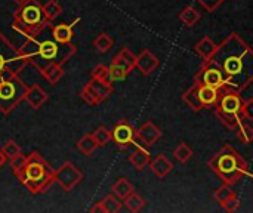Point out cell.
<instances>
[{
    "mask_svg": "<svg viewBox=\"0 0 253 213\" xmlns=\"http://www.w3.org/2000/svg\"><path fill=\"white\" fill-rule=\"evenodd\" d=\"M90 76H92V79H101V80H105V82L113 83V82L108 79V67L104 65V64H98V65L90 71Z\"/></svg>",
    "mask_w": 253,
    "mask_h": 213,
    "instance_id": "74e56055",
    "label": "cell"
},
{
    "mask_svg": "<svg viewBox=\"0 0 253 213\" xmlns=\"http://www.w3.org/2000/svg\"><path fill=\"white\" fill-rule=\"evenodd\" d=\"M132 73V68L122 61L117 55L113 58L110 67H108V79L111 82H117V80H125L129 74Z\"/></svg>",
    "mask_w": 253,
    "mask_h": 213,
    "instance_id": "e0dca14e",
    "label": "cell"
},
{
    "mask_svg": "<svg viewBox=\"0 0 253 213\" xmlns=\"http://www.w3.org/2000/svg\"><path fill=\"white\" fill-rule=\"evenodd\" d=\"M47 24H50V21L37 0H27L25 3L19 4L13 13V28L25 36L39 33Z\"/></svg>",
    "mask_w": 253,
    "mask_h": 213,
    "instance_id": "5b68a950",
    "label": "cell"
},
{
    "mask_svg": "<svg viewBox=\"0 0 253 213\" xmlns=\"http://www.w3.org/2000/svg\"><path fill=\"white\" fill-rule=\"evenodd\" d=\"M135 191V187H133V184L127 179V178H119L114 184H113V187H111V193L119 199V200H125L129 194H132Z\"/></svg>",
    "mask_w": 253,
    "mask_h": 213,
    "instance_id": "603a6c76",
    "label": "cell"
},
{
    "mask_svg": "<svg viewBox=\"0 0 253 213\" xmlns=\"http://www.w3.org/2000/svg\"><path fill=\"white\" fill-rule=\"evenodd\" d=\"M113 83L101 80V79H92L87 82L83 89L80 90V98L87 104V105H98L108 99L113 95Z\"/></svg>",
    "mask_w": 253,
    "mask_h": 213,
    "instance_id": "9c48e42d",
    "label": "cell"
},
{
    "mask_svg": "<svg viewBox=\"0 0 253 213\" xmlns=\"http://www.w3.org/2000/svg\"><path fill=\"white\" fill-rule=\"evenodd\" d=\"M76 147H77V150H79L80 153H83L84 156H90V154L98 148V145H96V142H95L92 133H87V135L82 136V138L77 141Z\"/></svg>",
    "mask_w": 253,
    "mask_h": 213,
    "instance_id": "83f0119b",
    "label": "cell"
},
{
    "mask_svg": "<svg viewBox=\"0 0 253 213\" xmlns=\"http://www.w3.org/2000/svg\"><path fill=\"white\" fill-rule=\"evenodd\" d=\"M208 166L222 179L224 184L236 185L240 179L249 175V166L246 160L230 145L222 147L218 153H215Z\"/></svg>",
    "mask_w": 253,
    "mask_h": 213,
    "instance_id": "3957f363",
    "label": "cell"
},
{
    "mask_svg": "<svg viewBox=\"0 0 253 213\" xmlns=\"http://www.w3.org/2000/svg\"><path fill=\"white\" fill-rule=\"evenodd\" d=\"M122 209V200H119L113 193L105 196L101 202H98L93 208H90V212L99 213H117Z\"/></svg>",
    "mask_w": 253,
    "mask_h": 213,
    "instance_id": "ffe728a7",
    "label": "cell"
},
{
    "mask_svg": "<svg viewBox=\"0 0 253 213\" xmlns=\"http://www.w3.org/2000/svg\"><path fill=\"white\" fill-rule=\"evenodd\" d=\"M197 92H199V99H200L203 108L215 107V104L218 102L219 95H221V90H218L212 86H208V85H202V83H197Z\"/></svg>",
    "mask_w": 253,
    "mask_h": 213,
    "instance_id": "ac0fdd59",
    "label": "cell"
},
{
    "mask_svg": "<svg viewBox=\"0 0 253 213\" xmlns=\"http://www.w3.org/2000/svg\"><path fill=\"white\" fill-rule=\"evenodd\" d=\"M24 101L30 105V108L39 110V108L47 101V93L44 92V89H43L42 86H39V85H31V86H27Z\"/></svg>",
    "mask_w": 253,
    "mask_h": 213,
    "instance_id": "2e32d148",
    "label": "cell"
},
{
    "mask_svg": "<svg viewBox=\"0 0 253 213\" xmlns=\"http://www.w3.org/2000/svg\"><path fill=\"white\" fill-rule=\"evenodd\" d=\"M125 206L130 211V212H133V213H138V212H141L142 209H144V206H145V200H144V197H141L138 193H132V194H129L125 200Z\"/></svg>",
    "mask_w": 253,
    "mask_h": 213,
    "instance_id": "f546056e",
    "label": "cell"
},
{
    "mask_svg": "<svg viewBox=\"0 0 253 213\" xmlns=\"http://www.w3.org/2000/svg\"><path fill=\"white\" fill-rule=\"evenodd\" d=\"M125 150H127L129 154V162L132 163V166L138 170L142 172L151 162V154L147 151V148H144V145L133 142L132 145L126 147Z\"/></svg>",
    "mask_w": 253,
    "mask_h": 213,
    "instance_id": "4fadbf2b",
    "label": "cell"
},
{
    "mask_svg": "<svg viewBox=\"0 0 253 213\" xmlns=\"http://www.w3.org/2000/svg\"><path fill=\"white\" fill-rule=\"evenodd\" d=\"M117 56L122 59V61H125L132 70L135 68V62H136V56L132 53V50L129 49V47H122L120 50H119V53H117Z\"/></svg>",
    "mask_w": 253,
    "mask_h": 213,
    "instance_id": "8d00e7d4",
    "label": "cell"
},
{
    "mask_svg": "<svg viewBox=\"0 0 253 213\" xmlns=\"http://www.w3.org/2000/svg\"><path fill=\"white\" fill-rule=\"evenodd\" d=\"M148 166H150V169L153 170V173H154L159 179L166 178V176L172 172V169H173V163H172L165 154H159L154 160L150 162Z\"/></svg>",
    "mask_w": 253,
    "mask_h": 213,
    "instance_id": "d6986e66",
    "label": "cell"
},
{
    "mask_svg": "<svg viewBox=\"0 0 253 213\" xmlns=\"http://www.w3.org/2000/svg\"><path fill=\"white\" fill-rule=\"evenodd\" d=\"M95 142L98 147H105L111 141V130H108L105 126H99L93 133H92Z\"/></svg>",
    "mask_w": 253,
    "mask_h": 213,
    "instance_id": "d6a6232c",
    "label": "cell"
},
{
    "mask_svg": "<svg viewBox=\"0 0 253 213\" xmlns=\"http://www.w3.org/2000/svg\"><path fill=\"white\" fill-rule=\"evenodd\" d=\"M173 157H175L179 163H187V162L193 157V150L190 148L188 144L181 142V144L173 150Z\"/></svg>",
    "mask_w": 253,
    "mask_h": 213,
    "instance_id": "1f68e13d",
    "label": "cell"
},
{
    "mask_svg": "<svg viewBox=\"0 0 253 213\" xmlns=\"http://www.w3.org/2000/svg\"><path fill=\"white\" fill-rule=\"evenodd\" d=\"M79 22V19H76L73 24H58V25H52L50 24V34L56 42L61 43H70L73 39V27Z\"/></svg>",
    "mask_w": 253,
    "mask_h": 213,
    "instance_id": "44dd1931",
    "label": "cell"
},
{
    "mask_svg": "<svg viewBox=\"0 0 253 213\" xmlns=\"http://www.w3.org/2000/svg\"><path fill=\"white\" fill-rule=\"evenodd\" d=\"M40 74L50 83V85H56L65 74L62 65H58V64H49L46 67H43L40 70Z\"/></svg>",
    "mask_w": 253,
    "mask_h": 213,
    "instance_id": "d4e9b609",
    "label": "cell"
},
{
    "mask_svg": "<svg viewBox=\"0 0 253 213\" xmlns=\"http://www.w3.org/2000/svg\"><path fill=\"white\" fill-rule=\"evenodd\" d=\"M135 139H136V130L132 128V125L127 120H122L111 130V141L123 150L132 145Z\"/></svg>",
    "mask_w": 253,
    "mask_h": 213,
    "instance_id": "7c38bea8",
    "label": "cell"
},
{
    "mask_svg": "<svg viewBox=\"0 0 253 213\" xmlns=\"http://www.w3.org/2000/svg\"><path fill=\"white\" fill-rule=\"evenodd\" d=\"M113 44H114V40H113V37H111L110 34H107V33L98 34V36L95 37V40H93V46H95V49H96L99 53H107V52L113 47Z\"/></svg>",
    "mask_w": 253,
    "mask_h": 213,
    "instance_id": "f1b7e54d",
    "label": "cell"
},
{
    "mask_svg": "<svg viewBox=\"0 0 253 213\" xmlns=\"http://www.w3.org/2000/svg\"><path fill=\"white\" fill-rule=\"evenodd\" d=\"M233 196H236L234 190H233V185H228V184H224L221 185L216 191H215V200L219 203V206H222L228 199H231Z\"/></svg>",
    "mask_w": 253,
    "mask_h": 213,
    "instance_id": "836d02e7",
    "label": "cell"
},
{
    "mask_svg": "<svg viewBox=\"0 0 253 213\" xmlns=\"http://www.w3.org/2000/svg\"><path fill=\"white\" fill-rule=\"evenodd\" d=\"M162 138L160 129L153 123V122H145L138 130H136V139L141 142L144 147H151L154 145L159 139Z\"/></svg>",
    "mask_w": 253,
    "mask_h": 213,
    "instance_id": "5bb4252c",
    "label": "cell"
},
{
    "mask_svg": "<svg viewBox=\"0 0 253 213\" xmlns=\"http://www.w3.org/2000/svg\"><path fill=\"white\" fill-rule=\"evenodd\" d=\"M27 85L18 76L0 77V113L9 114L24 101Z\"/></svg>",
    "mask_w": 253,
    "mask_h": 213,
    "instance_id": "52a82bcc",
    "label": "cell"
},
{
    "mask_svg": "<svg viewBox=\"0 0 253 213\" xmlns=\"http://www.w3.org/2000/svg\"><path fill=\"white\" fill-rule=\"evenodd\" d=\"M211 61L222 71L230 90H239L253 80V52L237 33H231L216 46Z\"/></svg>",
    "mask_w": 253,
    "mask_h": 213,
    "instance_id": "6da1fadb",
    "label": "cell"
},
{
    "mask_svg": "<svg viewBox=\"0 0 253 213\" xmlns=\"http://www.w3.org/2000/svg\"><path fill=\"white\" fill-rule=\"evenodd\" d=\"M216 46H218V44H216L209 36H205L200 42L196 43L194 50L202 56L203 62H206V61H209V59L213 56V53H215V50H216Z\"/></svg>",
    "mask_w": 253,
    "mask_h": 213,
    "instance_id": "7402d4cb",
    "label": "cell"
},
{
    "mask_svg": "<svg viewBox=\"0 0 253 213\" xmlns=\"http://www.w3.org/2000/svg\"><path fill=\"white\" fill-rule=\"evenodd\" d=\"M1 153H3V156H4V159L12 160V159H15L18 154H21V147H19L15 141L9 139V141L4 144V147H3V150H1Z\"/></svg>",
    "mask_w": 253,
    "mask_h": 213,
    "instance_id": "e575fe53",
    "label": "cell"
},
{
    "mask_svg": "<svg viewBox=\"0 0 253 213\" xmlns=\"http://www.w3.org/2000/svg\"><path fill=\"white\" fill-rule=\"evenodd\" d=\"M50 24H47L39 33L27 36V40L19 47L27 62L33 64L39 71L49 64L64 65L77 52V46L73 44L71 42L61 43L52 37Z\"/></svg>",
    "mask_w": 253,
    "mask_h": 213,
    "instance_id": "7a4b0ae2",
    "label": "cell"
},
{
    "mask_svg": "<svg viewBox=\"0 0 253 213\" xmlns=\"http://www.w3.org/2000/svg\"><path fill=\"white\" fill-rule=\"evenodd\" d=\"M82 179L83 173L71 162H65L59 169L53 170V182H56L65 193L73 191Z\"/></svg>",
    "mask_w": 253,
    "mask_h": 213,
    "instance_id": "8fae6325",
    "label": "cell"
},
{
    "mask_svg": "<svg viewBox=\"0 0 253 213\" xmlns=\"http://www.w3.org/2000/svg\"><path fill=\"white\" fill-rule=\"evenodd\" d=\"M12 1H13L15 4H18V6H19V4H22V3H25L27 0H12Z\"/></svg>",
    "mask_w": 253,
    "mask_h": 213,
    "instance_id": "7bdbcfd3",
    "label": "cell"
},
{
    "mask_svg": "<svg viewBox=\"0 0 253 213\" xmlns=\"http://www.w3.org/2000/svg\"><path fill=\"white\" fill-rule=\"evenodd\" d=\"M243 99L237 90H222L218 102L215 104L218 119L230 129H236L246 117L243 111Z\"/></svg>",
    "mask_w": 253,
    "mask_h": 213,
    "instance_id": "8992f818",
    "label": "cell"
},
{
    "mask_svg": "<svg viewBox=\"0 0 253 213\" xmlns=\"http://www.w3.org/2000/svg\"><path fill=\"white\" fill-rule=\"evenodd\" d=\"M206 10H209V12H213V10H216L221 4H222V1H225V0H197Z\"/></svg>",
    "mask_w": 253,
    "mask_h": 213,
    "instance_id": "60d3db41",
    "label": "cell"
},
{
    "mask_svg": "<svg viewBox=\"0 0 253 213\" xmlns=\"http://www.w3.org/2000/svg\"><path fill=\"white\" fill-rule=\"evenodd\" d=\"M179 21L187 25V27H193L200 21V13L196 7L193 6H185L181 12H179Z\"/></svg>",
    "mask_w": 253,
    "mask_h": 213,
    "instance_id": "4316f807",
    "label": "cell"
},
{
    "mask_svg": "<svg viewBox=\"0 0 253 213\" xmlns=\"http://www.w3.org/2000/svg\"><path fill=\"white\" fill-rule=\"evenodd\" d=\"M16 178L28 193L42 194L53 184V169L39 151H33L27 156L25 166Z\"/></svg>",
    "mask_w": 253,
    "mask_h": 213,
    "instance_id": "277c9868",
    "label": "cell"
},
{
    "mask_svg": "<svg viewBox=\"0 0 253 213\" xmlns=\"http://www.w3.org/2000/svg\"><path fill=\"white\" fill-rule=\"evenodd\" d=\"M27 64L22 52L0 33V77L18 76Z\"/></svg>",
    "mask_w": 253,
    "mask_h": 213,
    "instance_id": "ba28073f",
    "label": "cell"
},
{
    "mask_svg": "<svg viewBox=\"0 0 253 213\" xmlns=\"http://www.w3.org/2000/svg\"><path fill=\"white\" fill-rule=\"evenodd\" d=\"M182 101H184L194 113H199V111L203 110V105H202V102H200V99H199V92H197V83H196V82H194L193 86H190V87L184 92Z\"/></svg>",
    "mask_w": 253,
    "mask_h": 213,
    "instance_id": "cb8c5ba5",
    "label": "cell"
},
{
    "mask_svg": "<svg viewBox=\"0 0 253 213\" xmlns=\"http://www.w3.org/2000/svg\"><path fill=\"white\" fill-rule=\"evenodd\" d=\"M194 82L196 83H202V85H208V86H212L218 90H230L227 87V82H225V77L222 74V71L219 70V67L212 62L211 59L203 62L202 64V68L200 71L196 74L194 77Z\"/></svg>",
    "mask_w": 253,
    "mask_h": 213,
    "instance_id": "30bf717a",
    "label": "cell"
},
{
    "mask_svg": "<svg viewBox=\"0 0 253 213\" xmlns=\"http://www.w3.org/2000/svg\"><path fill=\"white\" fill-rule=\"evenodd\" d=\"M4 160H6V159H4V156H3V153H1V150H0V168H1V165L4 163Z\"/></svg>",
    "mask_w": 253,
    "mask_h": 213,
    "instance_id": "b9f144b4",
    "label": "cell"
},
{
    "mask_svg": "<svg viewBox=\"0 0 253 213\" xmlns=\"http://www.w3.org/2000/svg\"><path fill=\"white\" fill-rule=\"evenodd\" d=\"M225 212L228 213H234L239 211V208H240V200H239V197L237 196H233L231 199H228L222 206H221Z\"/></svg>",
    "mask_w": 253,
    "mask_h": 213,
    "instance_id": "ab89813d",
    "label": "cell"
},
{
    "mask_svg": "<svg viewBox=\"0 0 253 213\" xmlns=\"http://www.w3.org/2000/svg\"><path fill=\"white\" fill-rule=\"evenodd\" d=\"M25 162H27V156H24L22 153L18 154L15 159L10 160V169H12V173H13L15 176H18V175L21 173V170H22L24 166H25Z\"/></svg>",
    "mask_w": 253,
    "mask_h": 213,
    "instance_id": "d590c367",
    "label": "cell"
},
{
    "mask_svg": "<svg viewBox=\"0 0 253 213\" xmlns=\"http://www.w3.org/2000/svg\"><path fill=\"white\" fill-rule=\"evenodd\" d=\"M252 120L251 119H245L243 122H240L237 125V128L234 130H237V138L243 142V144H251L253 141V128Z\"/></svg>",
    "mask_w": 253,
    "mask_h": 213,
    "instance_id": "484cf974",
    "label": "cell"
},
{
    "mask_svg": "<svg viewBox=\"0 0 253 213\" xmlns=\"http://www.w3.org/2000/svg\"><path fill=\"white\" fill-rule=\"evenodd\" d=\"M47 19L52 22L53 19H56L61 13H62V6L56 1V0H47L44 4H42Z\"/></svg>",
    "mask_w": 253,
    "mask_h": 213,
    "instance_id": "4dcf8cb0",
    "label": "cell"
},
{
    "mask_svg": "<svg viewBox=\"0 0 253 213\" xmlns=\"http://www.w3.org/2000/svg\"><path fill=\"white\" fill-rule=\"evenodd\" d=\"M237 92H239V95L242 96L243 102L253 101V80L252 82H249V83H246V85H245L243 87H240Z\"/></svg>",
    "mask_w": 253,
    "mask_h": 213,
    "instance_id": "f35d334b",
    "label": "cell"
},
{
    "mask_svg": "<svg viewBox=\"0 0 253 213\" xmlns=\"http://www.w3.org/2000/svg\"><path fill=\"white\" fill-rule=\"evenodd\" d=\"M159 58L148 49H144L138 56L135 62V68H138L142 76H150L157 67H159Z\"/></svg>",
    "mask_w": 253,
    "mask_h": 213,
    "instance_id": "9a60e30c",
    "label": "cell"
}]
</instances>
